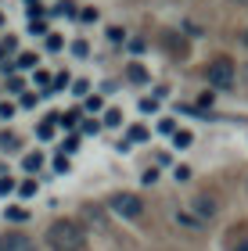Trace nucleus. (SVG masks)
Listing matches in <instances>:
<instances>
[{"label": "nucleus", "instance_id": "13", "mask_svg": "<svg viewBox=\"0 0 248 251\" xmlns=\"http://www.w3.org/2000/svg\"><path fill=\"white\" fill-rule=\"evenodd\" d=\"M40 136H43V140H47V136L54 133V119H47V122H40V129H36Z\"/></svg>", "mask_w": 248, "mask_h": 251}, {"label": "nucleus", "instance_id": "15", "mask_svg": "<svg viewBox=\"0 0 248 251\" xmlns=\"http://www.w3.org/2000/svg\"><path fill=\"white\" fill-rule=\"evenodd\" d=\"M32 65H36V54H22L18 58V68H32Z\"/></svg>", "mask_w": 248, "mask_h": 251}, {"label": "nucleus", "instance_id": "6", "mask_svg": "<svg viewBox=\"0 0 248 251\" xmlns=\"http://www.w3.org/2000/svg\"><path fill=\"white\" fill-rule=\"evenodd\" d=\"M165 43L173 47V54H184V40H180V32H165Z\"/></svg>", "mask_w": 248, "mask_h": 251}, {"label": "nucleus", "instance_id": "17", "mask_svg": "<svg viewBox=\"0 0 248 251\" xmlns=\"http://www.w3.org/2000/svg\"><path fill=\"white\" fill-rule=\"evenodd\" d=\"M32 194H36V183H32V179H26V183H22V198H32Z\"/></svg>", "mask_w": 248, "mask_h": 251}, {"label": "nucleus", "instance_id": "18", "mask_svg": "<svg viewBox=\"0 0 248 251\" xmlns=\"http://www.w3.org/2000/svg\"><path fill=\"white\" fill-rule=\"evenodd\" d=\"M86 50H90V47H86L83 40H80V43H72V54H76V58H86Z\"/></svg>", "mask_w": 248, "mask_h": 251}, {"label": "nucleus", "instance_id": "19", "mask_svg": "<svg viewBox=\"0 0 248 251\" xmlns=\"http://www.w3.org/2000/svg\"><path fill=\"white\" fill-rule=\"evenodd\" d=\"M47 47H51V50H61V36H54V32H51V36H47Z\"/></svg>", "mask_w": 248, "mask_h": 251}, {"label": "nucleus", "instance_id": "2", "mask_svg": "<svg viewBox=\"0 0 248 251\" xmlns=\"http://www.w3.org/2000/svg\"><path fill=\"white\" fill-rule=\"evenodd\" d=\"M220 208H223V198L216 190H201V194H194V201H191V215H194L201 226L216 223L220 219Z\"/></svg>", "mask_w": 248, "mask_h": 251}, {"label": "nucleus", "instance_id": "7", "mask_svg": "<svg viewBox=\"0 0 248 251\" xmlns=\"http://www.w3.org/2000/svg\"><path fill=\"white\" fill-rule=\"evenodd\" d=\"M22 165H26L29 173H36V169L43 165V154H26V162H22Z\"/></svg>", "mask_w": 248, "mask_h": 251}, {"label": "nucleus", "instance_id": "16", "mask_svg": "<svg viewBox=\"0 0 248 251\" xmlns=\"http://www.w3.org/2000/svg\"><path fill=\"white\" fill-rule=\"evenodd\" d=\"M105 122H108V126H119V122H122V115H119V108H111L108 115H105Z\"/></svg>", "mask_w": 248, "mask_h": 251}, {"label": "nucleus", "instance_id": "9", "mask_svg": "<svg viewBox=\"0 0 248 251\" xmlns=\"http://www.w3.org/2000/svg\"><path fill=\"white\" fill-rule=\"evenodd\" d=\"M155 129H159L162 136H169V133H176V122H173V119H162L159 126H155Z\"/></svg>", "mask_w": 248, "mask_h": 251}, {"label": "nucleus", "instance_id": "20", "mask_svg": "<svg viewBox=\"0 0 248 251\" xmlns=\"http://www.w3.org/2000/svg\"><path fill=\"white\" fill-rule=\"evenodd\" d=\"M72 90H76V97H80V94H86V79H76V83H72Z\"/></svg>", "mask_w": 248, "mask_h": 251}, {"label": "nucleus", "instance_id": "1", "mask_svg": "<svg viewBox=\"0 0 248 251\" xmlns=\"http://www.w3.org/2000/svg\"><path fill=\"white\" fill-rule=\"evenodd\" d=\"M47 244L54 251H83L86 248V233L76 219H54L47 226Z\"/></svg>", "mask_w": 248, "mask_h": 251}, {"label": "nucleus", "instance_id": "23", "mask_svg": "<svg viewBox=\"0 0 248 251\" xmlns=\"http://www.w3.org/2000/svg\"><path fill=\"white\" fill-rule=\"evenodd\" d=\"M11 115H15V108H11V104H0V119H11Z\"/></svg>", "mask_w": 248, "mask_h": 251}, {"label": "nucleus", "instance_id": "26", "mask_svg": "<svg viewBox=\"0 0 248 251\" xmlns=\"http://www.w3.org/2000/svg\"><path fill=\"white\" fill-rule=\"evenodd\" d=\"M0 25H4V15H0Z\"/></svg>", "mask_w": 248, "mask_h": 251}, {"label": "nucleus", "instance_id": "3", "mask_svg": "<svg viewBox=\"0 0 248 251\" xmlns=\"http://www.w3.org/2000/svg\"><path fill=\"white\" fill-rule=\"evenodd\" d=\"M205 79H209L216 90H230L234 83H238V68H234L230 58H216V61L205 65Z\"/></svg>", "mask_w": 248, "mask_h": 251}, {"label": "nucleus", "instance_id": "5", "mask_svg": "<svg viewBox=\"0 0 248 251\" xmlns=\"http://www.w3.org/2000/svg\"><path fill=\"white\" fill-rule=\"evenodd\" d=\"M0 251H36V244H32L26 233L7 230V233H0Z\"/></svg>", "mask_w": 248, "mask_h": 251}, {"label": "nucleus", "instance_id": "21", "mask_svg": "<svg viewBox=\"0 0 248 251\" xmlns=\"http://www.w3.org/2000/svg\"><path fill=\"white\" fill-rule=\"evenodd\" d=\"M11 190H15V183H11V179L4 176V179H0V194H11Z\"/></svg>", "mask_w": 248, "mask_h": 251}, {"label": "nucleus", "instance_id": "10", "mask_svg": "<svg viewBox=\"0 0 248 251\" xmlns=\"http://www.w3.org/2000/svg\"><path fill=\"white\" fill-rule=\"evenodd\" d=\"M130 79H133V83H148V72H144L140 65H133L130 68Z\"/></svg>", "mask_w": 248, "mask_h": 251}, {"label": "nucleus", "instance_id": "14", "mask_svg": "<svg viewBox=\"0 0 248 251\" xmlns=\"http://www.w3.org/2000/svg\"><path fill=\"white\" fill-rule=\"evenodd\" d=\"M173 140H176V147H187V144H191V133H184V129H176V133H173Z\"/></svg>", "mask_w": 248, "mask_h": 251}, {"label": "nucleus", "instance_id": "12", "mask_svg": "<svg viewBox=\"0 0 248 251\" xmlns=\"http://www.w3.org/2000/svg\"><path fill=\"white\" fill-rule=\"evenodd\" d=\"M130 140H148V129H144V126H133V129H130Z\"/></svg>", "mask_w": 248, "mask_h": 251}, {"label": "nucleus", "instance_id": "8", "mask_svg": "<svg viewBox=\"0 0 248 251\" xmlns=\"http://www.w3.org/2000/svg\"><path fill=\"white\" fill-rule=\"evenodd\" d=\"M230 251H248V233H238L230 241Z\"/></svg>", "mask_w": 248, "mask_h": 251}, {"label": "nucleus", "instance_id": "22", "mask_svg": "<svg viewBox=\"0 0 248 251\" xmlns=\"http://www.w3.org/2000/svg\"><path fill=\"white\" fill-rule=\"evenodd\" d=\"M108 40L111 43H122V29H108Z\"/></svg>", "mask_w": 248, "mask_h": 251}, {"label": "nucleus", "instance_id": "25", "mask_svg": "<svg viewBox=\"0 0 248 251\" xmlns=\"http://www.w3.org/2000/svg\"><path fill=\"white\" fill-rule=\"evenodd\" d=\"M241 43H245V47H248V32H245V36H241Z\"/></svg>", "mask_w": 248, "mask_h": 251}, {"label": "nucleus", "instance_id": "11", "mask_svg": "<svg viewBox=\"0 0 248 251\" xmlns=\"http://www.w3.org/2000/svg\"><path fill=\"white\" fill-rule=\"evenodd\" d=\"M7 219H15V223H26V219H29V212H26V208H7Z\"/></svg>", "mask_w": 248, "mask_h": 251}, {"label": "nucleus", "instance_id": "4", "mask_svg": "<svg viewBox=\"0 0 248 251\" xmlns=\"http://www.w3.org/2000/svg\"><path fill=\"white\" fill-rule=\"evenodd\" d=\"M108 208L115 215H122V219H140V215H144V201L137 198V194L119 190V194H111V198H108Z\"/></svg>", "mask_w": 248, "mask_h": 251}, {"label": "nucleus", "instance_id": "27", "mask_svg": "<svg viewBox=\"0 0 248 251\" xmlns=\"http://www.w3.org/2000/svg\"><path fill=\"white\" fill-rule=\"evenodd\" d=\"M0 173H4V165H0Z\"/></svg>", "mask_w": 248, "mask_h": 251}, {"label": "nucleus", "instance_id": "24", "mask_svg": "<svg viewBox=\"0 0 248 251\" xmlns=\"http://www.w3.org/2000/svg\"><path fill=\"white\" fill-rule=\"evenodd\" d=\"M4 54H7V50H4V47H0V68H4Z\"/></svg>", "mask_w": 248, "mask_h": 251}]
</instances>
